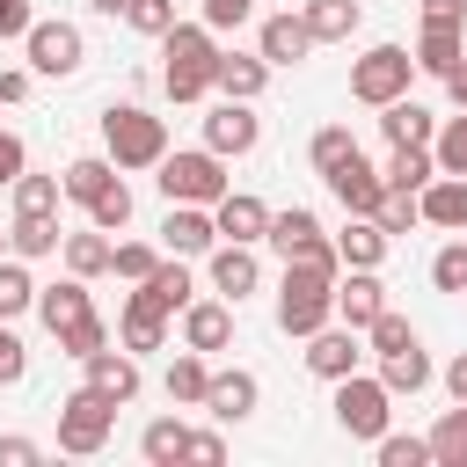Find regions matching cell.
Here are the masks:
<instances>
[{
  "mask_svg": "<svg viewBox=\"0 0 467 467\" xmlns=\"http://www.w3.org/2000/svg\"><path fill=\"white\" fill-rule=\"evenodd\" d=\"M409 343H416V328H409L394 306H379V314L365 321V350H372V358H387V350H409Z\"/></svg>",
  "mask_w": 467,
  "mask_h": 467,
  "instance_id": "obj_42",
  "label": "cell"
},
{
  "mask_svg": "<svg viewBox=\"0 0 467 467\" xmlns=\"http://www.w3.org/2000/svg\"><path fill=\"white\" fill-rule=\"evenodd\" d=\"M255 401H263V379H255L248 365H226V372L204 379V401H197V409H204L212 423H248Z\"/></svg>",
  "mask_w": 467,
  "mask_h": 467,
  "instance_id": "obj_12",
  "label": "cell"
},
{
  "mask_svg": "<svg viewBox=\"0 0 467 467\" xmlns=\"http://www.w3.org/2000/svg\"><path fill=\"white\" fill-rule=\"evenodd\" d=\"M379 131H387V146H431V131H438V117H431L423 102H409V95H394V102H379Z\"/></svg>",
  "mask_w": 467,
  "mask_h": 467,
  "instance_id": "obj_29",
  "label": "cell"
},
{
  "mask_svg": "<svg viewBox=\"0 0 467 467\" xmlns=\"http://www.w3.org/2000/svg\"><path fill=\"white\" fill-rule=\"evenodd\" d=\"M379 387H387V394H423V387H431V358H423V343L387 350V358H379Z\"/></svg>",
  "mask_w": 467,
  "mask_h": 467,
  "instance_id": "obj_32",
  "label": "cell"
},
{
  "mask_svg": "<svg viewBox=\"0 0 467 467\" xmlns=\"http://www.w3.org/2000/svg\"><path fill=\"white\" fill-rule=\"evenodd\" d=\"M22 168H29V146H22V139H15L7 124H0V190H7V182H15Z\"/></svg>",
  "mask_w": 467,
  "mask_h": 467,
  "instance_id": "obj_53",
  "label": "cell"
},
{
  "mask_svg": "<svg viewBox=\"0 0 467 467\" xmlns=\"http://www.w3.org/2000/svg\"><path fill=\"white\" fill-rule=\"evenodd\" d=\"M416 219L438 234H467V175H431L416 190Z\"/></svg>",
  "mask_w": 467,
  "mask_h": 467,
  "instance_id": "obj_17",
  "label": "cell"
},
{
  "mask_svg": "<svg viewBox=\"0 0 467 467\" xmlns=\"http://www.w3.org/2000/svg\"><path fill=\"white\" fill-rule=\"evenodd\" d=\"M22 95H29V73L7 66V73H0V102H22Z\"/></svg>",
  "mask_w": 467,
  "mask_h": 467,
  "instance_id": "obj_57",
  "label": "cell"
},
{
  "mask_svg": "<svg viewBox=\"0 0 467 467\" xmlns=\"http://www.w3.org/2000/svg\"><path fill=\"white\" fill-rule=\"evenodd\" d=\"M22 51H29V73H44V80H66V73H80V58H88V36H80L73 22H29Z\"/></svg>",
  "mask_w": 467,
  "mask_h": 467,
  "instance_id": "obj_9",
  "label": "cell"
},
{
  "mask_svg": "<svg viewBox=\"0 0 467 467\" xmlns=\"http://www.w3.org/2000/svg\"><path fill=\"white\" fill-rule=\"evenodd\" d=\"M36 306V277H29V263L22 255H0V321H22Z\"/></svg>",
  "mask_w": 467,
  "mask_h": 467,
  "instance_id": "obj_37",
  "label": "cell"
},
{
  "mask_svg": "<svg viewBox=\"0 0 467 467\" xmlns=\"http://www.w3.org/2000/svg\"><path fill=\"white\" fill-rule=\"evenodd\" d=\"M212 226H219V241H263L270 234V204L263 197H248V190H226L219 204H212Z\"/></svg>",
  "mask_w": 467,
  "mask_h": 467,
  "instance_id": "obj_19",
  "label": "cell"
},
{
  "mask_svg": "<svg viewBox=\"0 0 467 467\" xmlns=\"http://www.w3.org/2000/svg\"><path fill=\"white\" fill-rule=\"evenodd\" d=\"M431 285H438V292H467V234L431 255Z\"/></svg>",
  "mask_w": 467,
  "mask_h": 467,
  "instance_id": "obj_48",
  "label": "cell"
},
{
  "mask_svg": "<svg viewBox=\"0 0 467 467\" xmlns=\"http://www.w3.org/2000/svg\"><path fill=\"white\" fill-rule=\"evenodd\" d=\"M431 467H467V401L460 409H445L438 423H431Z\"/></svg>",
  "mask_w": 467,
  "mask_h": 467,
  "instance_id": "obj_35",
  "label": "cell"
},
{
  "mask_svg": "<svg viewBox=\"0 0 467 467\" xmlns=\"http://www.w3.org/2000/svg\"><path fill=\"white\" fill-rule=\"evenodd\" d=\"M336 277H343V270L285 263V277H277V328H285V336H314L321 321H336Z\"/></svg>",
  "mask_w": 467,
  "mask_h": 467,
  "instance_id": "obj_2",
  "label": "cell"
},
{
  "mask_svg": "<svg viewBox=\"0 0 467 467\" xmlns=\"http://www.w3.org/2000/svg\"><path fill=\"white\" fill-rule=\"evenodd\" d=\"M387 306V285H379V270H350V277H336V321L343 328H358L365 336V321Z\"/></svg>",
  "mask_w": 467,
  "mask_h": 467,
  "instance_id": "obj_21",
  "label": "cell"
},
{
  "mask_svg": "<svg viewBox=\"0 0 467 467\" xmlns=\"http://www.w3.org/2000/svg\"><path fill=\"white\" fill-rule=\"evenodd\" d=\"M88 226H102V234H124V226H131V190H124V175L88 204Z\"/></svg>",
  "mask_w": 467,
  "mask_h": 467,
  "instance_id": "obj_44",
  "label": "cell"
},
{
  "mask_svg": "<svg viewBox=\"0 0 467 467\" xmlns=\"http://www.w3.org/2000/svg\"><path fill=\"white\" fill-rule=\"evenodd\" d=\"M299 22H306V36H314V44H350V36H358V22H365V7H358V0H306V7H299Z\"/></svg>",
  "mask_w": 467,
  "mask_h": 467,
  "instance_id": "obj_28",
  "label": "cell"
},
{
  "mask_svg": "<svg viewBox=\"0 0 467 467\" xmlns=\"http://www.w3.org/2000/svg\"><path fill=\"white\" fill-rule=\"evenodd\" d=\"M102 343H109V321H102V314H80V321H66V328H58V350H66L73 365H88Z\"/></svg>",
  "mask_w": 467,
  "mask_h": 467,
  "instance_id": "obj_40",
  "label": "cell"
},
{
  "mask_svg": "<svg viewBox=\"0 0 467 467\" xmlns=\"http://www.w3.org/2000/svg\"><path fill=\"white\" fill-rule=\"evenodd\" d=\"M182 460H197V467H219V460H226V438H219V431H190V438H182Z\"/></svg>",
  "mask_w": 467,
  "mask_h": 467,
  "instance_id": "obj_52",
  "label": "cell"
},
{
  "mask_svg": "<svg viewBox=\"0 0 467 467\" xmlns=\"http://www.w3.org/2000/svg\"><path fill=\"white\" fill-rule=\"evenodd\" d=\"M182 343L204 350V358L226 350V343H234V299H190V306H182Z\"/></svg>",
  "mask_w": 467,
  "mask_h": 467,
  "instance_id": "obj_20",
  "label": "cell"
},
{
  "mask_svg": "<svg viewBox=\"0 0 467 467\" xmlns=\"http://www.w3.org/2000/svg\"><path fill=\"white\" fill-rule=\"evenodd\" d=\"M153 168H161L153 182H161V197H168V204H219V197L234 190V182H226V161H219L212 146H190V153H161Z\"/></svg>",
  "mask_w": 467,
  "mask_h": 467,
  "instance_id": "obj_4",
  "label": "cell"
},
{
  "mask_svg": "<svg viewBox=\"0 0 467 467\" xmlns=\"http://www.w3.org/2000/svg\"><path fill=\"white\" fill-rule=\"evenodd\" d=\"M88 387H95V394H109L117 409H131V401H139V358L102 343V350L88 358Z\"/></svg>",
  "mask_w": 467,
  "mask_h": 467,
  "instance_id": "obj_22",
  "label": "cell"
},
{
  "mask_svg": "<svg viewBox=\"0 0 467 467\" xmlns=\"http://www.w3.org/2000/svg\"><path fill=\"white\" fill-rule=\"evenodd\" d=\"M109 431H117V401H109V394H95V387H73V394L58 401V452H73V460H95V452L109 445Z\"/></svg>",
  "mask_w": 467,
  "mask_h": 467,
  "instance_id": "obj_5",
  "label": "cell"
},
{
  "mask_svg": "<svg viewBox=\"0 0 467 467\" xmlns=\"http://www.w3.org/2000/svg\"><path fill=\"white\" fill-rule=\"evenodd\" d=\"M168 321H175V314H168L153 292H131L124 314H117V343H124L131 358H139V350H161V343H168Z\"/></svg>",
  "mask_w": 467,
  "mask_h": 467,
  "instance_id": "obj_16",
  "label": "cell"
},
{
  "mask_svg": "<svg viewBox=\"0 0 467 467\" xmlns=\"http://www.w3.org/2000/svg\"><path fill=\"white\" fill-rule=\"evenodd\" d=\"M22 372H29V350H22L15 321H0V387H7V379H22Z\"/></svg>",
  "mask_w": 467,
  "mask_h": 467,
  "instance_id": "obj_51",
  "label": "cell"
},
{
  "mask_svg": "<svg viewBox=\"0 0 467 467\" xmlns=\"http://www.w3.org/2000/svg\"><path fill=\"white\" fill-rule=\"evenodd\" d=\"M285 263H314V270H343V255H336V241L321 234V219L306 212V204H292V212H270V234H263Z\"/></svg>",
  "mask_w": 467,
  "mask_h": 467,
  "instance_id": "obj_8",
  "label": "cell"
},
{
  "mask_svg": "<svg viewBox=\"0 0 467 467\" xmlns=\"http://www.w3.org/2000/svg\"><path fill=\"white\" fill-rule=\"evenodd\" d=\"M372 219H379V226H387V234H409V226H423V219H416V197H409V190H387V197H379V212H372Z\"/></svg>",
  "mask_w": 467,
  "mask_h": 467,
  "instance_id": "obj_49",
  "label": "cell"
},
{
  "mask_svg": "<svg viewBox=\"0 0 467 467\" xmlns=\"http://www.w3.org/2000/svg\"><path fill=\"white\" fill-rule=\"evenodd\" d=\"M7 190H15V219H22V212H58V197H66L58 175H29V168H22Z\"/></svg>",
  "mask_w": 467,
  "mask_h": 467,
  "instance_id": "obj_41",
  "label": "cell"
},
{
  "mask_svg": "<svg viewBox=\"0 0 467 467\" xmlns=\"http://www.w3.org/2000/svg\"><path fill=\"white\" fill-rule=\"evenodd\" d=\"M102 153L117 168H153L168 153V124L153 109H139V102H109L102 109Z\"/></svg>",
  "mask_w": 467,
  "mask_h": 467,
  "instance_id": "obj_3",
  "label": "cell"
},
{
  "mask_svg": "<svg viewBox=\"0 0 467 467\" xmlns=\"http://www.w3.org/2000/svg\"><path fill=\"white\" fill-rule=\"evenodd\" d=\"M29 460H44L36 438H0V467H29Z\"/></svg>",
  "mask_w": 467,
  "mask_h": 467,
  "instance_id": "obj_55",
  "label": "cell"
},
{
  "mask_svg": "<svg viewBox=\"0 0 467 467\" xmlns=\"http://www.w3.org/2000/svg\"><path fill=\"white\" fill-rule=\"evenodd\" d=\"M445 394H452V401H467V350L445 365Z\"/></svg>",
  "mask_w": 467,
  "mask_h": 467,
  "instance_id": "obj_58",
  "label": "cell"
},
{
  "mask_svg": "<svg viewBox=\"0 0 467 467\" xmlns=\"http://www.w3.org/2000/svg\"><path fill=\"white\" fill-rule=\"evenodd\" d=\"M0 109H7V102H0Z\"/></svg>",
  "mask_w": 467,
  "mask_h": 467,
  "instance_id": "obj_62",
  "label": "cell"
},
{
  "mask_svg": "<svg viewBox=\"0 0 467 467\" xmlns=\"http://www.w3.org/2000/svg\"><path fill=\"white\" fill-rule=\"evenodd\" d=\"M409 58H416V73H438V80H445V73L467 58V29H460V22H423V36H416Z\"/></svg>",
  "mask_w": 467,
  "mask_h": 467,
  "instance_id": "obj_24",
  "label": "cell"
},
{
  "mask_svg": "<svg viewBox=\"0 0 467 467\" xmlns=\"http://www.w3.org/2000/svg\"><path fill=\"white\" fill-rule=\"evenodd\" d=\"M445 95H452V102H460V109H467V58H460V66H452V73H445Z\"/></svg>",
  "mask_w": 467,
  "mask_h": 467,
  "instance_id": "obj_59",
  "label": "cell"
},
{
  "mask_svg": "<svg viewBox=\"0 0 467 467\" xmlns=\"http://www.w3.org/2000/svg\"><path fill=\"white\" fill-rule=\"evenodd\" d=\"M109 182H117V161H109V153H80V161H66V175H58V190H66L80 212H88Z\"/></svg>",
  "mask_w": 467,
  "mask_h": 467,
  "instance_id": "obj_30",
  "label": "cell"
},
{
  "mask_svg": "<svg viewBox=\"0 0 467 467\" xmlns=\"http://www.w3.org/2000/svg\"><path fill=\"white\" fill-rule=\"evenodd\" d=\"M124 22H131L139 36H153V44H161V36L175 29V0H124Z\"/></svg>",
  "mask_w": 467,
  "mask_h": 467,
  "instance_id": "obj_47",
  "label": "cell"
},
{
  "mask_svg": "<svg viewBox=\"0 0 467 467\" xmlns=\"http://www.w3.org/2000/svg\"><path fill=\"white\" fill-rule=\"evenodd\" d=\"M212 88H219V95H234V102H255V95L270 88V66H263V51H219V73H212Z\"/></svg>",
  "mask_w": 467,
  "mask_h": 467,
  "instance_id": "obj_25",
  "label": "cell"
},
{
  "mask_svg": "<svg viewBox=\"0 0 467 467\" xmlns=\"http://www.w3.org/2000/svg\"><path fill=\"white\" fill-rule=\"evenodd\" d=\"M161 88H168V102H204L212 95V73H219V36L204 29V22H175L168 36H161Z\"/></svg>",
  "mask_w": 467,
  "mask_h": 467,
  "instance_id": "obj_1",
  "label": "cell"
},
{
  "mask_svg": "<svg viewBox=\"0 0 467 467\" xmlns=\"http://www.w3.org/2000/svg\"><path fill=\"white\" fill-rule=\"evenodd\" d=\"M88 7H95V15H124V0H88Z\"/></svg>",
  "mask_w": 467,
  "mask_h": 467,
  "instance_id": "obj_60",
  "label": "cell"
},
{
  "mask_svg": "<svg viewBox=\"0 0 467 467\" xmlns=\"http://www.w3.org/2000/svg\"><path fill=\"white\" fill-rule=\"evenodd\" d=\"M431 175H438L431 146H394V153H387V168H379V182H387V190H409V197H416Z\"/></svg>",
  "mask_w": 467,
  "mask_h": 467,
  "instance_id": "obj_34",
  "label": "cell"
},
{
  "mask_svg": "<svg viewBox=\"0 0 467 467\" xmlns=\"http://www.w3.org/2000/svg\"><path fill=\"white\" fill-rule=\"evenodd\" d=\"M204 379H212V365H204V350H190V343H182V350L168 358V379H161V387H168V401H182V409H197V401H204Z\"/></svg>",
  "mask_w": 467,
  "mask_h": 467,
  "instance_id": "obj_33",
  "label": "cell"
},
{
  "mask_svg": "<svg viewBox=\"0 0 467 467\" xmlns=\"http://www.w3.org/2000/svg\"><path fill=\"white\" fill-rule=\"evenodd\" d=\"M0 255H7V234H0Z\"/></svg>",
  "mask_w": 467,
  "mask_h": 467,
  "instance_id": "obj_61",
  "label": "cell"
},
{
  "mask_svg": "<svg viewBox=\"0 0 467 467\" xmlns=\"http://www.w3.org/2000/svg\"><path fill=\"white\" fill-rule=\"evenodd\" d=\"M212 241H219V226H212V204H168V219H161V255H212Z\"/></svg>",
  "mask_w": 467,
  "mask_h": 467,
  "instance_id": "obj_14",
  "label": "cell"
},
{
  "mask_svg": "<svg viewBox=\"0 0 467 467\" xmlns=\"http://www.w3.org/2000/svg\"><path fill=\"white\" fill-rule=\"evenodd\" d=\"M58 248H66L58 212H22V219L7 226V255H22V263H44V255H58Z\"/></svg>",
  "mask_w": 467,
  "mask_h": 467,
  "instance_id": "obj_26",
  "label": "cell"
},
{
  "mask_svg": "<svg viewBox=\"0 0 467 467\" xmlns=\"http://www.w3.org/2000/svg\"><path fill=\"white\" fill-rule=\"evenodd\" d=\"M66 270H73V277H109V234H102V226L66 234Z\"/></svg>",
  "mask_w": 467,
  "mask_h": 467,
  "instance_id": "obj_38",
  "label": "cell"
},
{
  "mask_svg": "<svg viewBox=\"0 0 467 467\" xmlns=\"http://www.w3.org/2000/svg\"><path fill=\"white\" fill-rule=\"evenodd\" d=\"M153 263H161V248H153V241H109V270H117L124 285H139Z\"/></svg>",
  "mask_w": 467,
  "mask_h": 467,
  "instance_id": "obj_46",
  "label": "cell"
},
{
  "mask_svg": "<svg viewBox=\"0 0 467 467\" xmlns=\"http://www.w3.org/2000/svg\"><path fill=\"white\" fill-rule=\"evenodd\" d=\"M387 416H394V394L379 387V372L358 365V372L336 379V431H343V438H365V445H372V438L387 431Z\"/></svg>",
  "mask_w": 467,
  "mask_h": 467,
  "instance_id": "obj_6",
  "label": "cell"
},
{
  "mask_svg": "<svg viewBox=\"0 0 467 467\" xmlns=\"http://www.w3.org/2000/svg\"><path fill=\"white\" fill-rule=\"evenodd\" d=\"M255 139H263V117H255V102H234V95H219V109L204 117V146H212L219 161H241V153H255Z\"/></svg>",
  "mask_w": 467,
  "mask_h": 467,
  "instance_id": "obj_10",
  "label": "cell"
},
{
  "mask_svg": "<svg viewBox=\"0 0 467 467\" xmlns=\"http://www.w3.org/2000/svg\"><path fill=\"white\" fill-rule=\"evenodd\" d=\"M204 277H212V292H219V299H234V306H241V299L263 285V263H255V248H248V241H212Z\"/></svg>",
  "mask_w": 467,
  "mask_h": 467,
  "instance_id": "obj_13",
  "label": "cell"
},
{
  "mask_svg": "<svg viewBox=\"0 0 467 467\" xmlns=\"http://www.w3.org/2000/svg\"><path fill=\"white\" fill-rule=\"evenodd\" d=\"M182 438H190V423H182V416H153V423L139 431V460L175 467V460H182Z\"/></svg>",
  "mask_w": 467,
  "mask_h": 467,
  "instance_id": "obj_36",
  "label": "cell"
},
{
  "mask_svg": "<svg viewBox=\"0 0 467 467\" xmlns=\"http://www.w3.org/2000/svg\"><path fill=\"white\" fill-rule=\"evenodd\" d=\"M409 80H416L409 44H372L365 58H350V102H365V109H379V102L409 95Z\"/></svg>",
  "mask_w": 467,
  "mask_h": 467,
  "instance_id": "obj_7",
  "label": "cell"
},
{
  "mask_svg": "<svg viewBox=\"0 0 467 467\" xmlns=\"http://www.w3.org/2000/svg\"><path fill=\"white\" fill-rule=\"evenodd\" d=\"M372 452H379V467H431V445H423L416 431H409V438H401V431H379Z\"/></svg>",
  "mask_w": 467,
  "mask_h": 467,
  "instance_id": "obj_45",
  "label": "cell"
},
{
  "mask_svg": "<svg viewBox=\"0 0 467 467\" xmlns=\"http://www.w3.org/2000/svg\"><path fill=\"white\" fill-rule=\"evenodd\" d=\"M248 15H255V0H204V15H197V22H204L212 36H226V29H241Z\"/></svg>",
  "mask_w": 467,
  "mask_h": 467,
  "instance_id": "obj_50",
  "label": "cell"
},
{
  "mask_svg": "<svg viewBox=\"0 0 467 467\" xmlns=\"http://www.w3.org/2000/svg\"><path fill=\"white\" fill-rule=\"evenodd\" d=\"M321 182L336 190V204H343V212H379V197H387V182H379V168H372L365 153H343Z\"/></svg>",
  "mask_w": 467,
  "mask_h": 467,
  "instance_id": "obj_15",
  "label": "cell"
},
{
  "mask_svg": "<svg viewBox=\"0 0 467 467\" xmlns=\"http://www.w3.org/2000/svg\"><path fill=\"white\" fill-rule=\"evenodd\" d=\"M387 248H394V234H387L372 212H350V219H343V234H336L343 270H379V263H387Z\"/></svg>",
  "mask_w": 467,
  "mask_h": 467,
  "instance_id": "obj_18",
  "label": "cell"
},
{
  "mask_svg": "<svg viewBox=\"0 0 467 467\" xmlns=\"http://www.w3.org/2000/svg\"><path fill=\"white\" fill-rule=\"evenodd\" d=\"M29 22H36L29 0H0V44H7V36H29Z\"/></svg>",
  "mask_w": 467,
  "mask_h": 467,
  "instance_id": "obj_54",
  "label": "cell"
},
{
  "mask_svg": "<svg viewBox=\"0 0 467 467\" xmlns=\"http://www.w3.org/2000/svg\"><path fill=\"white\" fill-rule=\"evenodd\" d=\"M255 51H263V66L277 73V66H299V58L314 51V36H306V22H299V15H270V22L255 29Z\"/></svg>",
  "mask_w": 467,
  "mask_h": 467,
  "instance_id": "obj_23",
  "label": "cell"
},
{
  "mask_svg": "<svg viewBox=\"0 0 467 467\" xmlns=\"http://www.w3.org/2000/svg\"><path fill=\"white\" fill-rule=\"evenodd\" d=\"M358 365H365V336H358V328L321 321V328L306 336V372H314V379H328V387H336V379H343V372H358Z\"/></svg>",
  "mask_w": 467,
  "mask_h": 467,
  "instance_id": "obj_11",
  "label": "cell"
},
{
  "mask_svg": "<svg viewBox=\"0 0 467 467\" xmlns=\"http://www.w3.org/2000/svg\"><path fill=\"white\" fill-rule=\"evenodd\" d=\"M423 22H460L467 29V0H423Z\"/></svg>",
  "mask_w": 467,
  "mask_h": 467,
  "instance_id": "obj_56",
  "label": "cell"
},
{
  "mask_svg": "<svg viewBox=\"0 0 467 467\" xmlns=\"http://www.w3.org/2000/svg\"><path fill=\"white\" fill-rule=\"evenodd\" d=\"M36 314H44V328L58 336L66 321H80V314H95V299H88V277H58V285H36Z\"/></svg>",
  "mask_w": 467,
  "mask_h": 467,
  "instance_id": "obj_27",
  "label": "cell"
},
{
  "mask_svg": "<svg viewBox=\"0 0 467 467\" xmlns=\"http://www.w3.org/2000/svg\"><path fill=\"white\" fill-rule=\"evenodd\" d=\"M139 292H153V299H161L168 314H182V306L197 299V285H190V270H182V255H161V263H153V270L139 277Z\"/></svg>",
  "mask_w": 467,
  "mask_h": 467,
  "instance_id": "obj_31",
  "label": "cell"
},
{
  "mask_svg": "<svg viewBox=\"0 0 467 467\" xmlns=\"http://www.w3.org/2000/svg\"><path fill=\"white\" fill-rule=\"evenodd\" d=\"M343 153H358V131H350V124H321V131H314V146H306L314 175H328V168H336Z\"/></svg>",
  "mask_w": 467,
  "mask_h": 467,
  "instance_id": "obj_43",
  "label": "cell"
},
{
  "mask_svg": "<svg viewBox=\"0 0 467 467\" xmlns=\"http://www.w3.org/2000/svg\"><path fill=\"white\" fill-rule=\"evenodd\" d=\"M431 161H438V175H467V109L431 131Z\"/></svg>",
  "mask_w": 467,
  "mask_h": 467,
  "instance_id": "obj_39",
  "label": "cell"
}]
</instances>
